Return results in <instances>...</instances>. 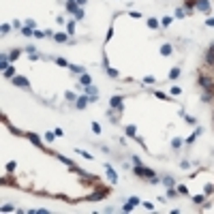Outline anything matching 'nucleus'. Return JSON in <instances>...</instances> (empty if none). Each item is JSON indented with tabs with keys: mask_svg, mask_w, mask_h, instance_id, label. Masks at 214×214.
<instances>
[{
	"mask_svg": "<svg viewBox=\"0 0 214 214\" xmlns=\"http://www.w3.org/2000/svg\"><path fill=\"white\" fill-rule=\"evenodd\" d=\"M133 173L139 175V178H148V180L154 178V171H152L150 167H144V165H135V167H133Z\"/></svg>",
	"mask_w": 214,
	"mask_h": 214,
	"instance_id": "1",
	"label": "nucleus"
},
{
	"mask_svg": "<svg viewBox=\"0 0 214 214\" xmlns=\"http://www.w3.org/2000/svg\"><path fill=\"white\" fill-rule=\"evenodd\" d=\"M13 84L17 86V88H26V90L30 88V81L26 79V77H21V75H15V77H13Z\"/></svg>",
	"mask_w": 214,
	"mask_h": 214,
	"instance_id": "2",
	"label": "nucleus"
},
{
	"mask_svg": "<svg viewBox=\"0 0 214 214\" xmlns=\"http://www.w3.org/2000/svg\"><path fill=\"white\" fill-rule=\"evenodd\" d=\"M195 9L201 11V13H208L210 11V0H195Z\"/></svg>",
	"mask_w": 214,
	"mask_h": 214,
	"instance_id": "3",
	"label": "nucleus"
},
{
	"mask_svg": "<svg viewBox=\"0 0 214 214\" xmlns=\"http://www.w3.org/2000/svg\"><path fill=\"white\" fill-rule=\"evenodd\" d=\"M199 86L204 88V90H212V88H214V81H212L210 77H206V75H201V77H199Z\"/></svg>",
	"mask_w": 214,
	"mask_h": 214,
	"instance_id": "4",
	"label": "nucleus"
},
{
	"mask_svg": "<svg viewBox=\"0 0 214 214\" xmlns=\"http://www.w3.org/2000/svg\"><path fill=\"white\" fill-rule=\"evenodd\" d=\"M107 191H109V189H103V186H101V191H96V193H92L90 197H88V199H90V201H98V199H103V197L107 195Z\"/></svg>",
	"mask_w": 214,
	"mask_h": 214,
	"instance_id": "5",
	"label": "nucleus"
},
{
	"mask_svg": "<svg viewBox=\"0 0 214 214\" xmlns=\"http://www.w3.org/2000/svg\"><path fill=\"white\" fill-rule=\"evenodd\" d=\"M122 101H124L122 96H114L111 101H109V107H111V109H120V111H122Z\"/></svg>",
	"mask_w": 214,
	"mask_h": 214,
	"instance_id": "6",
	"label": "nucleus"
},
{
	"mask_svg": "<svg viewBox=\"0 0 214 214\" xmlns=\"http://www.w3.org/2000/svg\"><path fill=\"white\" fill-rule=\"evenodd\" d=\"M88 103H90V98H88V96H77V101H75V107H77V109H86Z\"/></svg>",
	"mask_w": 214,
	"mask_h": 214,
	"instance_id": "7",
	"label": "nucleus"
},
{
	"mask_svg": "<svg viewBox=\"0 0 214 214\" xmlns=\"http://www.w3.org/2000/svg\"><path fill=\"white\" fill-rule=\"evenodd\" d=\"M54 41H56V43H69V34H64V32H56V34H54Z\"/></svg>",
	"mask_w": 214,
	"mask_h": 214,
	"instance_id": "8",
	"label": "nucleus"
},
{
	"mask_svg": "<svg viewBox=\"0 0 214 214\" xmlns=\"http://www.w3.org/2000/svg\"><path fill=\"white\" fill-rule=\"evenodd\" d=\"M92 84V79H90V75H86V73H81V77H79V88H86V86H90Z\"/></svg>",
	"mask_w": 214,
	"mask_h": 214,
	"instance_id": "9",
	"label": "nucleus"
},
{
	"mask_svg": "<svg viewBox=\"0 0 214 214\" xmlns=\"http://www.w3.org/2000/svg\"><path fill=\"white\" fill-rule=\"evenodd\" d=\"M26 137H28V139H30V141H32V144H34V146L43 148V141H41V137H39V135H34V133H28Z\"/></svg>",
	"mask_w": 214,
	"mask_h": 214,
	"instance_id": "10",
	"label": "nucleus"
},
{
	"mask_svg": "<svg viewBox=\"0 0 214 214\" xmlns=\"http://www.w3.org/2000/svg\"><path fill=\"white\" fill-rule=\"evenodd\" d=\"M107 178H109V180H111V184H116V182H118V173H116V171H114V169H111V167H109V165H107Z\"/></svg>",
	"mask_w": 214,
	"mask_h": 214,
	"instance_id": "11",
	"label": "nucleus"
},
{
	"mask_svg": "<svg viewBox=\"0 0 214 214\" xmlns=\"http://www.w3.org/2000/svg\"><path fill=\"white\" fill-rule=\"evenodd\" d=\"M67 11L69 13H75L77 11V0H67Z\"/></svg>",
	"mask_w": 214,
	"mask_h": 214,
	"instance_id": "12",
	"label": "nucleus"
},
{
	"mask_svg": "<svg viewBox=\"0 0 214 214\" xmlns=\"http://www.w3.org/2000/svg\"><path fill=\"white\" fill-rule=\"evenodd\" d=\"M171 52H173V47L169 45V43H165V45L161 47V54H163V56H171Z\"/></svg>",
	"mask_w": 214,
	"mask_h": 214,
	"instance_id": "13",
	"label": "nucleus"
},
{
	"mask_svg": "<svg viewBox=\"0 0 214 214\" xmlns=\"http://www.w3.org/2000/svg\"><path fill=\"white\" fill-rule=\"evenodd\" d=\"M69 69L73 71V73H77V75L84 73V67H81V64H69Z\"/></svg>",
	"mask_w": 214,
	"mask_h": 214,
	"instance_id": "14",
	"label": "nucleus"
},
{
	"mask_svg": "<svg viewBox=\"0 0 214 214\" xmlns=\"http://www.w3.org/2000/svg\"><path fill=\"white\" fill-rule=\"evenodd\" d=\"M2 75H4V77H9V79H13V77H15V69H13V67L4 69V71H2Z\"/></svg>",
	"mask_w": 214,
	"mask_h": 214,
	"instance_id": "15",
	"label": "nucleus"
},
{
	"mask_svg": "<svg viewBox=\"0 0 214 214\" xmlns=\"http://www.w3.org/2000/svg\"><path fill=\"white\" fill-rule=\"evenodd\" d=\"M178 77H180V69L173 67L171 71H169V79H178Z\"/></svg>",
	"mask_w": 214,
	"mask_h": 214,
	"instance_id": "16",
	"label": "nucleus"
},
{
	"mask_svg": "<svg viewBox=\"0 0 214 214\" xmlns=\"http://www.w3.org/2000/svg\"><path fill=\"white\" fill-rule=\"evenodd\" d=\"M127 135H131V137H135V139H137V129L133 127V124H129V127H127Z\"/></svg>",
	"mask_w": 214,
	"mask_h": 214,
	"instance_id": "17",
	"label": "nucleus"
},
{
	"mask_svg": "<svg viewBox=\"0 0 214 214\" xmlns=\"http://www.w3.org/2000/svg\"><path fill=\"white\" fill-rule=\"evenodd\" d=\"M199 135H201V129L197 127V131H195V133L191 135V137H189V139H186V141H189V144H193V141H195V139H197V137H199Z\"/></svg>",
	"mask_w": 214,
	"mask_h": 214,
	"instance_id": "18",
	"label": "nucleus"
},
{
	"mask_svg": "<svg viewBox=\"0 0 214 214\" xmlns=\"http://www.w3.org/2000/svg\"><path fill=\"white\" fill-rule=\"evenodd\" d=\"M184 15H186L184 9H175V15H173V17H175V19H184Z\"/></svg>",
	"mask_w": 214,
	"mask_h": 214,
	"instance_id": "19",
	"label": "nucleus"
},
{
	"mask_svg": "<svg viewBox=\"0 0 214 214\" xmlns=\"http://www.w3.org/2000/svg\"><path fill=\"white\" fill-rule=\"evenodd\" d=\"M148 28H152V30H154V28H158V19L150 17V19H148Z\"/></svg>",
	"mask_w": 214,
	"mask_h": 214,
	"instance_id": "20",
	"label": "nucleus"
},
{
	"mask_svg": "<svg viewBox=\"0 0 214 214\" xmlns=\"http://www.w3.org/2000/svg\"><path fill=\"white\" fill-rule=\"evenodd\" d=\"M184 9L186 11H193L195 9V0H184Z\"/></svg>",
	"mask_w": 214,
	"mask_h": 214,
	"instance_id": "21",
	"label": "nucleus"
},
{
	"mask_svg": "<svg viewBox=\"0 0 214 214\" xmlns=\"http://www.w3.org/2000/svg\"><path fill=\"white\" fill-rule=\"evenodd\" d=\"M182 144H184V141H182V139H180V137H175V139L171 141V148H173V150H178V148H180V146H182Z\"/></svg>",
	"mask_w": 214,
	"mask_h": 214,
	"instance_id": "22",
	"label": "nucleus"
},
{
	"mask_svg": "<svg viewBox=\"0 0 214 214\" xmlns=\"http://www.w3.org/2000/svg\"><path fill=\"white\" fill-rule=\"evenodd\" d=\"M21 34H24V36H34V32H32V28L24 26V28H21Z\"/></svg>",
	"mask_w": 214,
	"mask_h": 214,
	"instance_id": "23",
	"label": "nucleus"
},
{
	"mask_svg": "<svg viewBox=\"0 0 214 214\" xmlns=\"http://www.w3.org/2000/svg\"><path fill=\"white\" fill-rule=\"evenodd\" d=\"M163 184H165V186H173V178H171V175H165V178H163Z\"/></svg>",
	"mask_w": 214,
	"mask_h": 214,
	"instance_id": "24",
	"label": "nucleus"
},
{
	"mask_svg": "<svg viewBox=\"0 0 214 214\" xmlns=\"http://www.w3.org/2000/svg\"><path fill=\"white\" fill-rule=\"evenodd\" d=\"M64 96H67V101H77V96H75V92H64Z\"/></svg>",
	"mask_w": 214,
	"mask_h": 214,
	"instance_id": "25",
	"label": "nucleus"
},
{
	"mask_svg": "<svg viewBox=\"0 0 214 214\" xmlns=\"http://www.w3.org/2000/svg\"><path fill=\"white\" fill-rule=\"evenodd\" d=\"M0 32H2V34H9V32H11V26H9V24H2V26H0Z\"/></svg>",
	"mask_w": 214,
	"mask_h": 214,
	"instance_id": "26",
	"label": "nucleus"
},
{
	"mask_svg": "<svg viewBox=\"0 0 214 214\" xmlns=\"http://www.w3.org/2000/svg\"><path fill=\"white\" fill-rule=\"evenodd\" d=\"M67 32H69V34H71V36H73V34H75V21H71V24L67 26Z\"/></svg>",
	"mask_w": 214,
	"mask_h": 214,
	"instance_id": "27",
	"label": "nucleus"
},
{
	"mask_svg": "<svg viewBox=\"0 0 214 214\" xmlns=\"http://www.w3.org/2000/svg\"><path fill=\"white\" fill-rule=\"evenodd\" d=\"M107 75H109V77H118V71L111 69V67H107Z\"/></svg>",
	"mask_w": 214,
	"mask_h": 214,
	"instance_id": "28",
	"label": "nucleus"
},
{
	"mask_svg": "<svg viewBox=\"0 0 214 214\" xmlns=\"http://www.w3.org/2000/svg\"><path fill=\"white\" fill-rule=\"evenodd\" d=\"M17 58H19V49H13L11 56H9V60H17Z\"/></svg>",
	"mask_w": 214,
	"mask_h": 214,
	"instance_id": "29",
	"label": "nucleus"
},
{
	"mask_svg": "<svg viewBox=\"0 0 214 214\" xmlns=\"http://www.w3.org/2000/svg\"><path fill=\"white\" fill-rule=\"evenodd\" d=\"M56 156H58L62 163H67V165H71V167H73V161H71V158H67V156H60V154H56Z\"/></svg>",
	"mask_w": 214,
	"mask_h": 214,
	"instance_id": "30",
	"label": "nucleus"
},
{
	"mask_svg": "<svg viewBox=\"0 0 214 214\" xmlns=\"http://www.w3.org/2000/svg\"><path fill=\"white\" fill-rule=\"evenodd\" d=\"M77 154H81L84 158H88V161H92V154L90 152H84V150H77Z\"/></svg>",
	"mask_w": 214,
	"mask_h": 214,
	"instance_id": "31",
	"label": "nucleus"
},
{
	"mask_svg": "<svg viewBox=\"0 0 214 214\" xmlns=\"http://www.w3.org/2000/svg\"><path fill=\"white\" fill-rule=\"evenodd\" d=\"M73 15H75V19H84V11H81V9H77Z\"/></svg>",
	"mask_w": 214,
	"mask_h": 214,
	"instance_id": "32",
	"label": "nucleus"
},
{
	"mask_svg": "<svg viewBox=\"0 0 214 214\" xmlns=\"http://www.w3.org/2000/svg\"><path fill=\"white\" fill-rule=\"evenodd\" d=\"M0 210H2V212H13L15 208H13V206H9V204H4L2 208H0Z\"/></svg>",
	"mask_w": 214,
	"mask_h": 214,
	"instance_id": "33",
	"label": "nucleus"
},
{
	"mask_svg": "<svg viewBox=\"0 0 214 214\" xmlns=\"http://www.w3.org/2000/svg\"><path fill=\"white\" fill-rule=\"evenodd\" d=\"M56 139V133H45V141H54Z\"/></svg>",
	"mask_w": 214,
	"mask_h": 214,
	"instance_id": "34",
	"label": "nucleus"
},
{
	"mask_svg": "<svg viewBox=\"0 0 214 214\" xmlns=\"http://www.w3.org/2000/svg\"><path fill=\"white\" fill-rule=\"evenodd\" d=\"M193 201H195V204H204V195H195Z\"/></svg>",
	"mask_w": 214,
	"mask_h": 214,
	"instance_id": "35",
	"label": "nucleus"
},
{
	"mask_svg": "<svg viewBox=\"0 0 214 214\" xmlns=\"http://www.w3.org/2000/svg\"><path fill=\"white\" fill-rule=\"evenodd\" d=\"M56 62L60 64V67H69V62H67V60H64V58H56Z\"/></svg>",
	"mask_w": 214,
	"mask_h": 214,
	"instance_id": "36",
	"label": "nucleus"
},
{
	"mask_svg": "<svg viewBox=\"0 0 214 214\" xmlns=\"http://www.w3.org/2000/svg\"><path fill=\"white\" fill-rule=\"evenodd\" d=\"M178 193H182V195H186V193H189V189H186L184 184H180V186H178Z\"/></svg>",
	"mask_w": 214,
	"mask_h": 214,
	"instance_id": "37",
	"label": "nucleus"
},
{
	"mask_svg": "<svg viewBox=\"0 0 214 214\" xmlns=\"http://www.w3.org/2000/svg\"><path fill=\"white\" fill-rule=\"evenodd\" d=\"M92 131H94V133H96V135H101V127H98V124H96V122H92Z\"/></svg>",
	"mask_w": 214,
	"mask_h": 214,
	"instance_id": "38",
	"label": "nucleus"
},
{
	"mask_svg": "<svg viewBox=\"0 0 214 214\" xmlns=\"http://www.w3.org/2000/svg\"><path fill=\"white\" fill-rule=\"evenodd\" d=\"M173 19H175V17H163V26H169Z\"/></svg>",
	"mask_w": 214,
	"mask_h": 214,
	"instance_id": "39",
	"label": "nucleus"
},
{
	"mask_svg": "<svg viewBox=\"0 0 214 214\" xmlns=\"http://www.w3.org/2000/svg\"><path fill=\"white\" fill-rule=\"evenodd\" d=\"M34 36H36V39H45V34H43V30H34Z\"/></svg>",
	"mask_w": 214,
	"mask_h": 214,
	"instance_id": "40",
	"label": "nucleus"
},
{
	"mask_svg": "<svg viewBox=\"0 0 214 214\" xmlns=\"http://www.w3.org/2000/svg\"><path fill=\"white\" fill-rule=\"evenodd\" d=\"M144 208H146V210H154V204H150V201H144Z\"/></svg>",
	"mask_w": 214,
	"mask_h": 214,
	"instance_id": "41",
	"label": "nucleus"
},
{
	"mask_svg": "<svg viewBox=\"0 0 214 214\" xmlns=\"http://www.w3.org/2000/svg\"><path fill=\"white\" fill-rule=\"evenodd\" d=\"M15 167H17V165H15V163H13V161H11V163H7V171H13V169H15Z\"/></svg>",
	"mask_w": 214,
	"mask_h": 214,
	"instance_id": "42",
	"label": "nucleus"
},
{
	"mask_svg": "<svg viewBox=\"0 0 214 214\" xmlns=\"http://www.w3.org/2000/svg\"><path fill=\"white\" fill-rule=\"evenodd\" d=\"M111 36H114V28H109V30H107V36H105V41H111Z\"/></svg>",
	"mask_w": 214,
	"mask_h": 214,
	"instance_id": "43",
	"label": "nucleus"
},
{
	"mask_svg": "<svg viewBox=\"0 0 214 214\" xmlns=\"http://www.w3.org/2000/svg\"><path fill=\"white\" fill-rule=\"evenodd\" d=\"M156 98H163V101H169L167 94H163V92H156Z\"/></svg>",
	"mask_w": 214,
	"mask_h": 214,
	"instance_id": "44",
	"label": "nucleus"
},
{
	"mask_svg": "<svg viewBox=\"0 0 214 214\" xmlns=\"http://www.w3.org/2000/svg\"><path fill=\"white\" fill-rule=\"evenodd\" d=\"M129 204H131V206H137V204H139V199H137V197H131Z\"/></svg>",
	"mask_w": 214,
	"mask_h": 214,
	"instance_id": "45",
	"label": "nucleus"
},
{
	"mask_svg": "<svg viewBox=\"0 0 214 214\" xmlns=\"http://www.w3.org/2000/svg\"><path fill=\"white\" fill-rule=\"evenodd\" d=\"M201 98H204V101H212V94H210V92H204V96H201Z\"/></svg>",
	"mask_w": 214,
	"mask_h": 214,
	"instance_id": "46",
	"label": "nucleus"
},
{
	"mask_svg": "<svg viewBox=\"0 0 214 214\" xmlns=\"http://www.w3.org/2000/svg\"><path fill=\"white\" fill-rule=\"evenodd\" d=\"M122 210H124V212H131V210H133V206H131L129 201H127V206H122Z\"/></svg>",
	"mask_w": 214,
	"mask_h": 214,
	"instance_id": "47",
	"label": "nucleus"
},
{
	"mask_svg": "<svg viewBox=\"0 0 214 214\" xmlns=\"http://www.w3.org/2000/svg\"><path fill=\"white\" fill-rule=\"evenodd\" d=\"M54 133H56V137H64V131H62V129H56Z\"/></svg>",
	"mask_w": 214,
	"mask_h": 214,
	"instance_id": "48",
	"label": "nucleus"
},
{
	"mask_svg": "<svg viewBox=\"0 0 214 214\" xmlns=\"http://www.w3.org/2000/svg\"><path fill=\"white\" fill-rule=\"evenodd\" d=\"M186 122H189V124H195V122H197V120H195L193 116H186Z\"/></svg>",
	"mask_w": 214,
	"mask_h": 214,
	"instance_id": "49",
	"label": "nucleus"
},
{
	"mask_svg": "<svg viewBox=\"0 0 214 214\" xmlns=\"http://www.w3.org/2000/svg\"><path fill=\"white\" fill-rule=\"evenodd\" d=\"M212 191H214V186H212V184H208V186H206V195H210Z\"/></svg>",
	"mask_w": 214,
	"mask_h": 214,
	"instance_id": "50",
	"label": "nucleus"
},
{
	"mask_svg": "<svg viewBox=\"0 0 214 214\" xmlns=\"http://www.w3.org/2000/svg\"><path fill=\"white\" fill-rule=\"evenodd\" d=\"M206 26H214V17H210V19H206Z\"/></svg>",
	"mask_w": 214,
	"mask_h": 214,
	"instance_id": "51",
	"label": "nucleus"
},
{
	"mask_svg": "<svg viewBox=\"0 0 214 214\" xmlns=\"http://www.w3.org/2000/svg\"><path fill=\"white\" fill-rule=\"evenodd\" d=\"M86 2H88V0H77V4H79V7H84Z\"/></svg>",
	"mask_w": 214,
	"mask_h": 214,
	"instance_id": "52",
	"label": "nucleus"
}]
</instances>
